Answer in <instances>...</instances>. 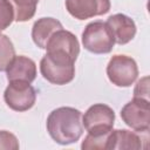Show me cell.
<instances>
[{"label":"cell","instance_id":"obj_1","mask_svg":"<svg viewBox=\"0 0 150 150\" xmlns=\"http://www.w3.org/2000/svg\"><path fill=\"white\" fill-rule=\"evenodd\" d=\"M82 114L71 107L53 110L47 118V131L59 144L67 145L80 139L83 132Z\"/></svg>","mask_w":150,"mask_h":150},{"label":"cell","instance_id":"obj_2","mask_svg":"<svg viewBox=\"0 0 150 150\" xmlns=\"http://www.w3.org/2000/svg\"><path fill=\"white\" fill-rule=\"evenodd\" d=\"M75 59L61 49L47 50L41 59L40 71L50 83L62 86L73 81L75 76Z\"/></svg>","mask_w":150,"mask_h":150},{"label":"cell","instance_id":"obj_3","mask_svg":"<svg viewBox=\"0 0 150 150\" xmlns=\"http://www.w3.org/2000/svg\"><path fill=\"white\" fill-rule=\"evenodd\" d=\"M82 43L90 53L108 54L115 45V39L107 22L94 21L86 26L82 33Z\"/></svg>","mask_w":150,"mask_h":150},{"label":"cell","instance_id":"obj_4","mask_svg":"<svg viewBox=\"0 0 150 150\" xmlns=\"http://www.w3.org/2000/svg\"><path fill=\"white\" fill-rule=\"evenodd\" d=\"M115 122L114 110L102 103L91 105L82 118V124L90 135H104L112 130Z\"/></svg>","mask_w":150,"mask_h":150},{"label":"cell","instance_id":"obj_5","mask_svg":"<svg viewBox=\"0 0 150 150\" xmlns=\"http://www.w3.org/2000/svg\"><path fill=\"white\" fill-rule=\"evenodd\" d=\"M107 75L117 87H130L137 79L138 68L132 57L127 55H114L108 66Z\"/></svg>","mask_w":150,"mask_h":150},{"label":"cell","instance_id":"obj_6","mask_svg":"<svg viewBox=\"0 0 150 150\" xmlns=\"http://www.w3.org/2000/svg\"><path fill=\"white\" fill-rule=\"evenodd\" d=\"M4 98L6 104L12 110L26 111L34 105L36 100V93L28 82L11 81L5 90Z\"/></svg>","mask_w":150,"mask_h":150},{"label":"cell","instance_id":"obj_7","mask_svg":"<svg viewBox=\"0 0 150 150\" xmlns=\"http://www.w3.org/2000/svg\"><path fill=\"white\" fill-rule=\"evenodd\" d=\"M121 117L124 123L135 131L146 132L150 127V105L149 100L134 97L121 110Z\"/></svg>","mask_w":150,"mask_h":150},{"label":"cell","instance_id":"obj_8","mask_svg":"<svg viewBox=\"0 0 150 150\" xmlns=\"http://www.w3.org/2000/svg\"><path fill=\"white\" fill-rule=\"evenodd\" d=\"M68 13L79 20L103 15L110 9V0H66Z\"/></svg>","mask_w":150,"mask_h":150},{"label":"cell","instance_id":"obj_9","mask_svg":"<svg viewBox=\"0 0 150 150\" xmlns=\"http://www.w3.org/2000/svg\"><path fill=\"white\" fill-rule=\"evenodd\" d=\"M6 74L8 82L23 81L32 83L36 77V64L32 59L27 56H14V59L6 68Z\"/></svg>","mask_w":150,"mask_h":150},{"label":"cell","instance_id":"obj_10","mask_svg":"<svg viewBox=\"0 0 150 150\" xmlns=\"http://www.w3.org/2000/svg\"><path fill=\"white\" fill-rule=\"evenodd\" d=\"M107 25L110 28L115 42L125 45L130 42L136 34V25L132 19L124 14H114L108 18Z\"/></svg>","mask_w":150,"mask_h":150},{"label":"cell","instance_id":"obj_11","mask_svg":"<svg viewBox=\"0 0 150 150\" xmlns=\"http://www.w3.org/2000/svg\"><path fill=\"white\" fill-rule=\"evenodd\" d=\"M45 49H47V50H52V49L64 50L76 60L79 56V53H80V45H79L76 36L73 33L61 28V29L56 30L50 36V39L47 41Z\"/></svg>","mask_w":150,"mask_h":150},{"label":"cell","instance_id":"obj_12","mask_svg":"<svg viewBox=\"0 0 150 150\" xmlns=\"http://www.w3.org/2000/svg\"><path fill=\"white\" fill-rule=\"evenodd\" d=\"M61 28H62V25L56 19H53V18L39 19L38 21L34 22L33 29H32V38L34 43L39 48L45 49L47 41L50 39V36Z\"/></svg>","mask_w":150,"mask_h":150},{"label":"cell","instance_id":"obj_13","mask_svg":"<svg viewBox=\"0 0 150 150\" xmlns=\"http://www.w3.org/2000/svg\"><path fill=\"white\" fill-rule=\"evenodd\" d=\"M142 138L129 130L125 129H117L111 130L109 138H108V146L107 149H134L138 150L142 149Z\"/></svg>","mask_w":150,"mask_h":150},{"label":"cell","instance_id":"obj_14","mask_svg":"<svg viewBox=\"0 0 150 150\" xmlns=\"http://www.w3.org/2000/svg\"><path fill=\"white\" fill-rule=\"evenodd\" d=\"M12 2L15 13L14 20L18 22H23L34 16L39 0H12Z\"/></svg>","mask_w":150,"mask_h":150},{"label":"cell","instance_id":"obj_15","mask_svg":"<svg viewBox=\"0 0 150 150\" xmlns=\"http://www.w3.org/2000/svg\"><path fill=\"white\" fill-rule=\"evenodd\" d=\"M14 56L15 50L12 41L7 35L0 33V71L6 70Z\"/></svg>","mask_w":150,"mask_h":150},{"label":"cell","instance_id":"obj_16","mask_svg":"<svg viewBox=\"0 0 150 150\" xmlns=\"http://www.w3.org/2000/svg\"><path fill=\"white\" fill-rule=\"evenodd\" d=\"M110 132L104 135H90L88 134L84 138V141L81 144V148L83 150H93V149H107L108 146V138Z\"/></svg>","mask_w":150,"mask_h":150},{"label":"cell","instance_id":"obj_17","mask_svg":"<svg viewBox=\"0 0 150 150\" xmlns=\"http://www.w3.org/2000/svg\"><path fill=\"white\" fill-rule=\"evenodd\" d=\"M15 13L11 0H0V32L6 29L14 20Z\"/></svg>","mask_w":150,"mask_h":150},{"label":"cell","instance_id":"obj_18","mask_svg":"<svg viewBox=\"0 0 150 150\" xmlns=\"http://www.w3.org/2000/svg\"><path fill=\"white\" fill-rule=\"evenodd\" d=\"M0 149L18 150L19 149L18 138L9 131L0 130Z\"/></svg>","mask_w":150,"mask_h":150},{"label":"cell","instance_id":"obj_19","mask_svg":"<svg viewBox=\"0 0 150 150\" xmlns=\"http://www.w3.org/2000/svg\"><path fill=\"white\" fill-rule=\"evenodd\" d=\"M134 97L149 100V77L148 76L141 79L137 82L134 90Z\"/></svg>","mask_w":150,"mask_h":150}]
</instances>
